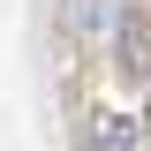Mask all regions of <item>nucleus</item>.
Segmentation results:
<instances>
[{
    "label": "nucleus",
    "instance_id": "7ed1b4c3",
    "mask_svg": "<svg viewBox=\"0 0 151 151\" xmlns=\"http://www.w3.org/2000/svg\"><path fill=\"white\" fill-rule=\"evenodd\" d=\"M60 8H76V0H60Z\"/></svg>",
    "mask_w": 151,
    "mask_h": 151
},
{
    "label": "nucleus",
    "instance_id": "f03ea898",
    "mask_svg": "<svg viewBox=\"0 0 151 151\" xmlns=\"http://www.w3.org/2000/svg\"><path fill=\"white\" fill-rule=\"evenodd\" d=\"M91 151H136V121L129 113H91Z\"/></svg>",
    "mask_w": 151,
    "mask_h": 151
},
{
    "label": "nucleus",
    "instance_id": "f257e3e1",
    "mask_svg": "<svg viewBox=\"0 0 151 151\" xmlns=\"http://www.w3.org/2000/svg\"><path fill=\"white\" fill-rule=\"evenodd\" d=\"M113 30H121V76H129V83H151V15L129 8Z\"/></svg>",
    "mask_w": 151,
    "mask_h": 151
}]
</instances>
